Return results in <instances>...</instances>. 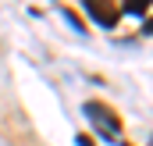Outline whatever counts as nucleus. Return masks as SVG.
I'll list each match as a JSON object with an SVG mask.
<instances>
[{"label": "nucleus", "mask_w": 153, "mask_h": 146, "mask_svg": "<svg viewBox=\"0 0 153 146\" xmlns=\"http://www.w3.org/2000/svg\"><path fill=\"white\" fill-rule=\"evenodd\" d=\"M82 114L93 121V128H96L107 143H117V139H121V121H117V114H114L111 107H103V104L89 100V104H82Z\"/></svg>", "instance_id": "f257e3e1"}, {"label": "nucleus", "mask_w": 153, "mask_h": 146, "mask_svg": "<svg viewBox=\"0 0 153 146\" xmlns=\"http://www.w3.org/2000/svg\"><path fill=\"white\" fill-rule=\"evenodd\" d=\"M82 7H85V11L93 14V22H96V25H103V29H114L117 18H121V11L111 7L107 0H82Z\"/></svg>", "instance_id": "f03ea898"}, {"label": "nucleus", "mask_w": 153, "mask_h": 146, "mask_svg": "<svg viewBox=\"0 0 153 146\" xmlns=\"http://www.w3.org/2000/svg\"><path fill=\"white\" fill-rule=\"evenodd\" d=\"M150 4L153 0H125V14H135V18H139V14L150 11Z\"/></svg>", "instance_id": "7ed1b4c3"}, {"label": "nucleus", "mask_w": 153, "mask_h": 146, "mask_svg": "<svg viewBox=\"0 0 153 146\" xmlns=\"http://www.w3.org/2000/svg\"><path fill=\"white\" fill-rule=\"evenodd\" d=\"M64 18H68V22H71V25H75L78 32H85V25H82V18H78L75 11H64Z\"/></svg>", "instance_id": "20e7f679"}, {"label": "nucleus", "mask_w": 153, "mask_h": 146, "mask_svg": "<svg viewBox=\"0 0 153 146\" xmlns=\"http://www.w3.org/2000/svg\"><path fill=\"white\" fill-rule=\"evenodd\" d=\"M75 146H93V139L89 136H75Z\"/></svg>", "instance_id": "39448f33"}, {"label": "nucleus", "mask_w": 153, "mask_h": 146, "mask_svg": "<svg viewBox=\"0 0 153 146\" xmlns=\"http://www.w3.org/2000/svg\"><path fill=\"white\" fill-rule=\"evenodd\" d=\"M143 36H153V18H146V25H143Z\"/></svg>", "instance_id": "423d86ee"}, {"label": "nucleus", "mask_w": 153, "mask_h": 146, "mask_svg": "<svg viewBox=\"0 0 153 146\" xmlns=\"http://www.w3.org/2000/svg\"><path fill=\"white\" fill-rule=\"evenodd\" d=\"M150 146H153V139H150Z\"/></svg>", "instance_id": "0eeeda50"}]
</instances>
